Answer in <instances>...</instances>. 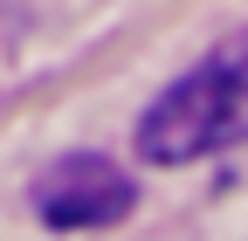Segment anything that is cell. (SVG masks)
<instances>
[{
	"label": "cell",
	"instance_id": "cell-1",
	"mask_svg": "<svg viewBox=\"0 0 248 241\" xmlns=\"http://www.w3.org/2000/svg\"><path fill=\"white\" fill-rule=\"evenodd\" d=\"M228 145H248V35L221 42L138 117L145 166H193Z\"/></svg>",
	"mask_w": 248,
	"mask_h": 241
},
{
	"label": "cell",
	"instance_id": "cell-2",
	"mask_svg": "<svg viewBox=\"0 0 248 241\" xmlns=\"http://www.w3.org/2000/svg\"><path fill=\"white\" fill-rule=\"evenodd\" d=\"M35 214L48 227H69V234L76 227H110V221L131 214V179L97 152H69L35 179Z\"/></svg>",
	"mask_w": 248,
	"mask_h": 241
}]
</instances>
